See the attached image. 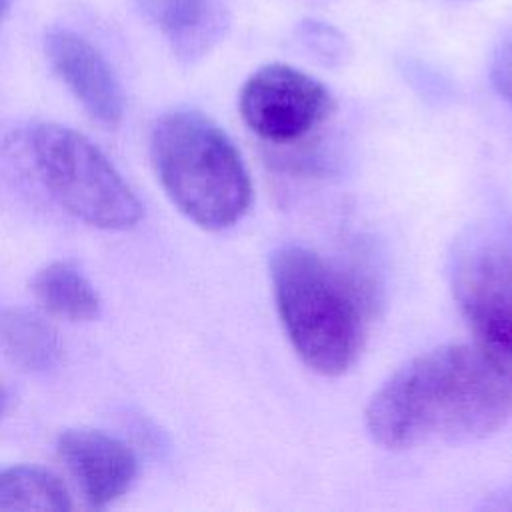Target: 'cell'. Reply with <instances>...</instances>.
I'll use <instances>...</instances> for the list:
<instances>
[{"label":"cell","mask_w":512,"mask_h":512,"mask_svg":"<svg viewBox=\"0 0 512 512\" xmlns=\"http://www.w3.org/2000/svg\"><path fill=\"white\" fill-rule=\"evenodd\" d=\"M0 352L26 372L52 370L62 354L58 332L28 308H0Z\"/></svg>","instance_id":"cell-10"},{"label":"cell","mask_w":512,"mask_h":512,"mask_svg":"<svg viewBox=\"0 0 512 512\" xmlns=\"http://www.w3.org/2000/svg\"><path fill=\"white\" fill-rule=\"evenodd\" d=\"M450 280L476 346L512 378V228L470 230L452 256Z\"/></svg>","instance_id":"cell-5"},{"label":"cell","mask_w":512,"mask_h":512,"mask_svg":"<svg viewBox=\"0 0 512 512\" xmlns=\"http://www.w3.org/2000/svg\"><path fill=\"white\" fill-rule=\"evenodd\" d=\"M44 50L58 78L94 120L104 126L122 120V88L98 48L72 30L56 28L46 34Z\"/></svg>","instance_id":"cell-8"},{"label":"cell","mask_w":512,"mask_h":512,"mask_svg":"<svg viewBox=\"0 0 512 512\" xmlns=\"http://www.w3.org/2000/svg\"><path fill=\"white\" fill-rule=\"evenodd\" d=\"M330 90L290 64H266L240 88L244 124L264 142L294 144L322 128L334 114Z\"/></svg>","instance_id":"cell-6"},{"label":"cell","mask_w":512,"mask_h":512,"mask_svg":"<svg viewBox=\"0 0 512 512\" xmlns=\"http://www.w3.org/2000/svg\"><path fill=\"white\" fill-rule=\"evenodd\" d=\"M58 454L86 502L104 508L126 494L136 478L134 452L96 428H68L58 436Z\"/></svg>","instance_id":"cell-7"},{"label":"cell","mask_w":512,"mask_h":512,"mask_svg":"<svg viewBox=\"0 0 512 512\" xmlns=\"http://www.w3.org/2000/svg\"><path fill=\"white\" fill-rule=\"evenodd\" d=\"M138 4L182 60L206 54L224 30V12L216 0H138Z\"/></svg>","instance_id":"cell-9"},{"label":"cell","mask_w":512,"mask_h":512,"mask_svg":"<svg viewBox=\"0 0 512 512\" xmlns=\"http://www.w3.org/2000/svg\"><path fill=\"white\" fill-rule=\"evenodd\" d=\"M30 152L44 186L78 220L102 230H128L140 222V200L84 134L40 124L30 132Z\"/></svg>","instance_id":"cell-4"},{"label":"cell","mask_w":512,"mask_h":512,"mask_svg":"<svg viewBox=\"0 0 512 512\" xmlns=\"http://www.w3.org/2000/svg\"><path fill=\"white\" fill-rule=\"evenodd\" d=\"M150 158L166 196L200 228L224 230L248 212V168L228 134L202 112L172 110L158 118Z\"/></svg>","instance_id":"cell-3"},{"label":"cell","mask_w":512,"mask_h":512,"mask_svg":"<svg viewBox=\"0 0 512 512\" xmlns=\"http://www.w3.org/2000/svg\"><path fill=\"white\" fill-rule=\"evenodd\" d=\"M512 414V378L478 346L444 344L400 366L370 398L364 420L390 450L466 442L496 432Z\"/></svg>","instance_id":"cell-1"},{"label":"cell","mask_w":512,"mask_h":512,"mask_svg":"<svg viewBox=\"0 0 512 512\" xmlns=\"http://www.w3.org/2000/svg\"><path fill=\"white\" fill-rule=\"evenodd\" d=\"M268 268L280 322L300 360L322 376L348 372L370 330L368 290L306 246L276 248Z\"/></svg>","instance_id":"cell-2"},{"label":"cell","mask_w":512,"mask_h":512,"mask_svg":"<svg viewBox=\"0 0 512 512\" xmlns=\"http://www.w3.org/2000/svg\"><path fill=\"white\" fill-rule=\"evenodd\" d=\"M14 2H16V0H0V24H2V20L6 18V14H8V10L12 8Z\"/></svg>","instance_id":"cell-14"},{"label":"cell","mask_w":512,"mask_h":512,"mask_svg":"<svg viewBox=\"0 0 512 512\" xmlns=\"http://www.w3.org/2000/svg\"><path fill=\"white\" fill-rule=\"evenodd\" d=\"M2 406H4V392H2V386H0V414H2Z\"/></svg>","instance_id":"cell-15"},{"label":"cell","mask_w":512,"mask_h":512,"mask_svg":"<svg viewBox=\"0 0 512 512\" xmlns=\"http://www.w3.org/2000/svg\"><path fill=\"white\" fill-rule=\"evenodd\" d=\"M490 76L498 94L512 104V32L494 50Z\"/></svg>","instance_id":"cell-13"},{"label":"cell","mask_w":512,"mask_h":512,"mask_svg":"<svg viewBox=\"0 0 512 512\" xmlns=\"http://www.w3.org/2000/svg\"><path fill=\"white\" fill-rule=\"evenodd\" d=\"M32 294L50 316L68 322H88L100 314V296L94 284L68 260L42 266L32 278Z\"/></svg>","instance_id":"cell-11"},{"label":"cell","mask_w":512,"mask_h":512,"mask_svg":"<svg viewBox=\"0 0 512 512\" xmlns=\"http://www.w3.org/2000/svg\"><path fill=\"white\" fill-rule=\"evenodd\" d=\"M72 500L56 474L36 464L0 468V510H70Z\"/></svg>","instance_id":"cell-12"}]
</instances>
